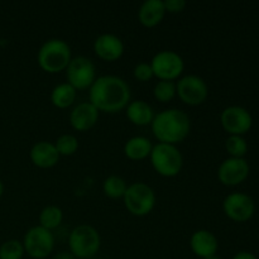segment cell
<instances>
[{
	"label": "cell",
	"instance_id": "obj_1",
	"mask_svg": "<svg viewBox=\"0 0 259 259\" xmlns=\"http://www.w3.org/2000/svg\"><path fill=\"white\" fill-rule=\"evenodd\" d=\"M90 103L99 111L118 113L131 101V88L124 78L114 75H104L96 78L89 91Z\"/></svg>",
	"mask_w": 259,
	"mask_h": 259
},
{
	"label": "cell",
	"instance_id": "obj_2",
	"mask_svg": "<svg viewBox=\"0 0 259 259\" xmlns=\"http://www.w3.org/2000/svg\"><path fill=\"white\" fill-rule=\"evenodd\" d=\"M151 126L161 143L176 146L189 136L191 121L185 111L180 109H166L154 115Z\"/></svg>",
	"mask_w": 259,
	"mask_h": 259
},
{
	"label": "cell",
	"instance_id": "obj_3",
	"mask_svg": "<svg viewBox=\"0 0 259 259\" xmlns=\"http://www.w3.org/2000/svg\"><path fill=\"white\" fill-rule=\"evenodd\" d=\"M71 47L67 42L60 38H51L40 46L37 60L40 67L51 73L66 70L70 63Z\"/></svg>",
	"mask_w": 259,
	"mask_h": 259
},
{
	"label": "cell",
	"instance_id": "obj_4",
	"mask_svg": "<svg viewBox=\"0 0 259 259\" xmlns=\"http://www.w3.org/2000/svg\"><path fill=\"white\" fill-rule=\"evenodd\" d=\"M101 238L98 230L88 224L77 225L72 229L68 237L70 252L76 258L89 259L100 249Z\"/></svg>",
	"mask_w": 259,
	"mask_h": 259
},
{
	"label": "cell",
	"instance_id": "obj_5",
	"mask_svg": "<svg viewBox=\"0 0 259 259\" xmlns=\"http://www.w3.org/2000/svg\"><path fill=\"white\" fill-rule=\"evenodd\" d=\"M151 162L153 168L164 177H174L179 175L184 164L181 152L174 144L157 143L152 148Z\"/></svg>",
	"mask_w": 259,
	"mask_h": 259
},
{
	"label": "cell",
	"instance_id": "obj_6",
	"mask_svg": "<svg viewBox=\"0 0 259 259\" xmlns=\"http://www.w3.org/2000/svg\"><path fill=\"white\" fill-rule=\"evenodd\" d=\"M123 199L129 212L137 217L149 214L156 205V194L153 189L144 182H134L129 185Z\"/></svg>",
	"mask_w": 259,
	"mask_h": 259
},
{
	"label": "cell",
	"instance_id": "obj_7",
	"mask_svg": "<svg viewBox=\"0 0 259 259\" xmlns=\"http://www.w3.org/2000/svg\"><path fill=\"white\" fill-rule=\"evenodd\" d=\"M25 253L34 259H45L52 253L55 248V237L51 230L35 225L32 227L23 239Z\"/></svg>",
	"mask_w": 259,
	"mask_h": 259
},
{
	"label": "cell",
	"instance_id": "obj_8",
	"mask_svg": "<svg viewBox=\"0 0 259 259\" xmlns=\"http://www.w3.org/2000/svg\"><path fill=\"white\" fill-rule=\"evenodd\" d=\"M67 82L76 90L90 88L96 80V68L93 61L86 56H76L71 58L66 67Z\"/></svg>",
	"mask_w": 259,
	"mask_h": 259
},
{
	"label": "cell",
	"instance_id": "obj_9",
	"mask_svg": "<svg viewBox=\"0 0 259 259\" xmlns=\"http://www.w3.org/2000/svg\"><path fill=\"white\" fill-rule=\"evenodd\" d=\"M153 75L159 80H175L182 73L185 68L184 58L175 51L163 50L153 56L151 61Z\"/></svg>",
	"mask_w": 259,
	"mask_h": 259
},
{
	"label": "cell",
	"instance_id": "obj_10",
	"mask_svg": "<svg viewBox=\"0 0 259 259\" xmlns=\"http://www.w3.org/2000/svg\"><path fill=\"white\" fill-rule=\"evenodd\" d=\"M176 94L189 105H200L206 100L209 88L204 78L200 76L186 75L177 81Z\"/></svg>",
	"mask_w": 259,
	"mask_h": 259
},
{
	"label": "cell",
	"instance_id": "obj_11",
	"mask_svg": "<svg viewBox=\"0 0 259 259\" xmlns=\"http://www.w3.org/2000/svg\"><path fill=\"white\" fill-rule=\"evenodd\" d=\"M220 123L230 136H243L252 126L253 118L249 111L243 106L232 105L222 111Z\"/></svg>",
	"mask_w": 259,
	"mask_h": 259
},
{
	"label": "cell",
	"instance_id": "obj_12",
	"mask_svg": "<svg viewBox=\"0 0 259 259\" xmlns=\"http://www.w3.org/2000/svg\"><path fill=\"white\" fill-rule=\"evenodd\" d=\"M223 209L227 217L235 222H247L254 214L255 205L252 197L243 192H232L223 202Z\"/></svg>",
	"mask_w": 259,
	"mask_h": 259
},
{
	"label": "cell",
	"instance_id": "obj_13",
	"mask_svg": "<svg viewBox=\"0 0 259 259\" xmlns=\"http://www.w3.org/2000/svg\"><path fill=\"white\" fill-rule=\"evenodd\" d=\"M249 175V164L247 159L229 157L220 163L218 177L227 186H235L244 181Z\"/></svg>",
	"mask_w": 259,
	"mask_h": 259
},
{
	"label": "cell",
	"instance_id": "obj_14",
	"mask_svg": "<svg viewBox=\"0 0 259 259\" xmlns=\"http://www.w3.org/2000/svg\"><path fill=\"white\" fill-rule=\"evenodd\" d=\"M94 51L105 61H115L124 53V43L113 33H103L94 42Z\"/></svg>",
	"mask_w": 259,
	"mask_h": 259
},
{
	"label": "cell",
	"instance_id": "obj_15",
	"mask_svg": "<svg viewBox=\"0 0 259 259\" xmlns=\"http://www.w3.org/2000/svg\"><path fill=\"white\" fill-rule=\"evenodd\" d=\"M99 119V110L90 103L83 101L77 104L70 113V123L76 131H88L93 128Z\"/></svg>",
	"mask_w": 259,
	"mask_h": 259
},
{
	"label": "cell",
	"instance_id": "obj_16",
	"mask_svg": "<svg viewBox=\"0 0 259 259\" xmlns=\"http://www.w3.org/2000/svg\"><path fill=\"white\" fill-rule=\"evenodd\" d=\"M190 248L197 257L205 259L215 255L219 248L217 237L210 230H196L190 238Z\"/></svg>",
	"mask_w": 259,
	"mask_h": 259
},
{
	"label": "cell",
	"instance_id": "obj_17",
	"mask_svg": "<svg viewBox=\"0 0 259 259\" xmlns=\"http://www.w3.org/2000/svg\"><path fill=\"white\" fill-rule=\"evenodd\" d=\"M29 156L33 163L40 168H50V167L55 166L60 159V153H58L55 143L47 141L37 142L30 148Z\"/></svg>",
	"mask_w": 259,
	"mask_h": 259
},
{
	"label": "cell",
	"instance_id": "obj_18",
	"mask_svg": "<svg viewBox=\"0 0 259 259\" xmlns=\"http://www.w3.org/2000/svg\"><path fill=\"white\" fill-rule=\"evenodd\" d=\"M166 8L163 0H146L138 10V19L146 27H154L163 19Z\"/></svg>",
	"mask_w": 259,
	"mask_h": 259
},
{
	"label": "cell",
	"instance_id": "obj_19",
	"mask_svg": "<svg viewBox=\"0 0 259 259\" xmlns=\"http://www.w3.org/2000/svg\"><path fill=\"white\" fill-rule=\"evenodd\" d=\"M126 116L137 125L151 124L154 118L153 108L144 100H134L126 106Z\"/></svg>",
	"mask_w": 259,
	"mask_h": 259
},
{
	"label": "cell",
	"instance_id": "obj_20",
	"mask_svg": "<svg viewBox=\"0 0 259 259\" xmlns=\"http://www.w3.org/2000/svg\"><path fill=\"white\" fill-rule=\"evenodd\" d=\"M152 146L151 141L146 137L137 136L132 137L124 144V153L128 158L134 159V161H139V159H144L151 154Z\"/></svg>",
	"mask_w": 259,
	"mask_h": 259
},
{
	"label": "cell",
	"instance_id": "obj_21",
	"mask_svg": "<svg viewBox=\"0 0 259 259\" xmlns=\"http://www.w3.org/2000/svg\"><path fill=\"white\" fill-rule=\"evenodd\" d=\"M76 95H77V90L72 85L68 82H62L53 88L51 93V100L55 106L65 109L72 105L73 101L76 100Z\"/></svg>",
	"mask_w": 259,
	"mask_h": 259
},
{
	"label": "cell",
	"instance_id": "obj_22",
	"mask_svg": "<svg viewBox=\"0 0 259 259\" xmlns=\"http://www.w3.org/2000/svg\"><path fill=\"white\" fill-rule=\"evenodd\" d=\"M63 212L56 205H48L40 211L39 214V225L48 230L57 228L62 223Z\"/></svg>",
	"mask_w": 259,
	"mask_h": 259
},
{
	"label": "cell",
	"instance_id": "obj_23",
	"mask_svg": "<svg viewBox=\"0 0 259 259\" xmlns=\"http://www.w3.org/2000/svg\"><path fill=\"white\" fill-rule=\"evenodd\" d=\"M126 189H128V185H126V181L123 177L116 176V175H111V176L106 177V179L104 180L103 190L104 192H105L106 196L111 197V199L123 197Z\"/></svg>",
	"mask_w": 259,
	"mask_h": 259
},
{
	"label": "cell",
	"instance_id": "obj_24",
	"mask_svg": "<svg viewBox=\"0 0 259 259\" xmlns=\"http://www.w3.org/2000/svg\"><path fill=\"white\" fill-rule=\"evenodd\" d=\"M23 242L17 239H10L0 245V259H22L24 255Z\"/></svg>",
	"mask_w": 259,
	"mask_h": 259
},
{
	"label": "cell",
	"instance_id": "obj_25",
	"mask_svg": "<svg viewBox=\"0 0 259 259\" xmlns=\"http://www.w3.org/2000/svg\"><path fill=\"white\" fill-rule=\"evenodd\" d=\"M154 98L162 103L172 100L176 95V83L169 80H159L153 89Z\"/></svg>",
	"mask_w": 259,
	"mask_h": 259
},
{
	"label": "cell",
	"instance_id": "obj_26",
	"mask_svg": "<svg viewBox=\"0 0 259 259\" xmlns=\"http://www.w3.org/2000/svg\"><path fill=\"white\" fill-rule=\"evenodd\" d=\"M225 148L230 157L244 158V154L248 151V143L243 138V136H229V138L225 142Z\"/></svg>",
	"mask_w": 259,
	"mask_h": 259
},
{
	"label": "cell",
	"instance_id": "obj_27",
	"mask_svg": "<svg viewBox=\"0 0 259 259\" xmlns=\"http://www.w3.org/2000/svg\"><path fill=\"white\" fill-rule=\"evenodd\" d=\"M55 146L60 156H71L78 149V141L72 134H62L56 139Z\"/></svg>",
	"mask_w": 259,
	"mask_h": 259
},
{
	"label": "cell",
	"instance_id": "obj_28",
	"mask_svg": "<svg viewBox=\"0 0 259 259\" xmlns=\"http://www.w3.org/2000/svg\"><path fill=\"white\" fill-rule=\"evenodd\" d=\"M133 72H134V77L139 81H148L149 78H152V76H154L153 70H152L151 67V63L148 62L137 63Z\"/></svg>",
	"mask_w": 259,
	"mask_h": 259
},
{
	"label": "cell",
	"instance_id": "obj_29",
	"mask_svg": "<svg viewBox=\"0 0 259 259\" xmlns=\"http://www.w3.org/2000/svg\"><path fill=\"white\" fill-rule=\"evenodd\" d=\"M185 7H186V2L185 0H164L166 12L180 13L185 9Z\"/></svg>",
	"mask_w": 259,
	"mask_h": 259
},
{
	"label": "cell",
	"instance_id": "obj_30",
	"mask_svg": "<svg viewBox=\"0 0 259 259\" xmlns=\"http://www.w3.org/2000/svg\"><path fill=\"white\" fill-rule=\"evenodd\" d=\"M233 259H258L257 257H255L253 253L250 252H245V250H243V252H239L237 253V254L233 257Z\"/></svg>",
	"mask_w": 259,
	"mask_h": 259
},
{
	"label": "cell",
	"instance_id": "obj_31",
	"mask_svg": "<svg viewBox=\"0 0 259 259\" xmlns=\"http://www.w3.org/2000/svg\"><path fill=\"white\" fill-rule=\"evenodd\" d=\"M52 259H76V257L72 254V253L68 252V250H62V252L55 254V257Z\"/></svg>",
	"mask_w": 259,
	"mask_h": 259
},
{
	"label": "cell",
	"instance_id": "obj_32",
	"mask_svg": "<svg viewBox=\"0 0 259 259\" xmlns=\"http://www.w3.org/2000/svg\"><path fill=\"white\" fill-rule=\"evenodd\" d=\"M3 192H4V185H3V181L0 180V197H2Z\"/></svg>",
	"mask_w": 259,
	"mask_h": 259
},
{
	"label": "cell",
	"instance_id": "obj_33",
	"mask_svg": "<svg viewBox=\"0 0 259 259\" xmlns=\"http://www.w3.org/2000/svg\"><path fill=\"white\" fill-rule=\"evenodd\" d=\"M205 259H220V258L218 257L217 254H215V255H211V257H207V258H205Z\"/></svg>",
	"mask_w": 259,
	"mask_h": 259
}]
</instances>
